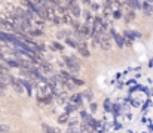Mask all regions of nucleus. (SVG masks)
Here are the masks:
<instances>
[{"instance_id":"1","label":"nucleus","mask_w":153,"mask_h":133,"mask_svg":"<svg viewBox=\"0 0 153 133\" xmlns=\"http://www.w3.org/2000/svg\"><path fill=\"white\" fill-rule=\"evenodd\" d=\"M18 40H19V39H18V34H13V33H6V31H0V42L13 44V43H16Z\"/></svg>"},{"instance_id":"2","label":"nucleus","mask_w":153,"mask_h":133,"mask_svg":"<svg viewBox=\"0 0 153 133\" xmlns=\"http://www.w3.org/2000/svg\"><path fill=\"white\" fill-rule=\"evenodd\" d=\"M62 59H64L65 65H67V67H68L71 71L77 73V71L80 70V62H79L77 59H74V58H70V56H64Z\"/></svg>"},{"instance_id":"3","label":"nucleus","mask_w":153,"mask_h":133,"mask_svg":"<svg viewBox=\"0 0 153 133\" xmlns=\"http://www.w3.org/2000/svg\"><path fill=\"white\" fill-rule=\"evenodd\" d=\"M68 9H70V12H71V15H73L74 19L80 18L82 10H80V6L76 3V0H68Z\"/></svg>"},{"instance_id":"4","label":"nucleus","mask_w":153,"mask_h":133,"mask_svg":"<svg viewBox=\"0 0 153 133\" xmlns=\"http://www.w3.org/2000/svg\"><path fill=\"white\" fill-rule=\"evenodd\" d=\"M100 46H101L104 50H110V49H111V40H110V37H107V36L102 34V39H101Z\"/></svg>"},{"instance_id":"5","label":"nucleus","mask_w":153,"mask_h":133,"mask_svg":"<svg viewBox=\"0 0 153 133\" xmlns=\"http://www.w3.org/2000/svg\"><path fill=\"white\" fill-rule=\"evenodd\" d=\"M111 36H113V39H114V42L117 43L119 47H123V44H125V39L120 36V34H117L114 30H111Z\"/></svg>"},{"instance_id":"6","label":"nucleus","mask_w":153,"mask_h":133,"mask_svg":"<svg viewBox=\"0 0 153 133\" xmlns=\"http://www.w3.org/2000/svg\"><path fill=\"white\" fill-rule=\"evenodd\" d=\"M10 85H12V87H13V90L16 92V93H22L24 90H22V83L21 82H18V80H15V79H10Z\"/></svg>"},{"instance_id":"7","label":"nucleus","mask_w":153,"mask_h":133,"mask_svg":"<svg viewBox=\"0 0 153 133\" xmlns=\"http://www.w3.org/2000/svg\"><path fill=\"white\" fill-rule=\"evenodd\" d=\"M77 50H79V53L82 55V56H89L91 53H89V50H88V47L85 46V43L83 42H79V47H77Z\"/></svg>"},{"instance_id":"8","label":"nucleus","mask_w":153,"mask_h":133,"mask_svg":"<svg viewBox=\"0 0 153 133\" xmlns=\"http://www.w3.org/2000/svg\"><path fill=\"white\" fill-rule=\"evenodd\" d=\"M82 98H83V95H80V93H76V95H73V96L70 98V102L79 107V105L82 104Z\"/></svg>"},{"instance_id":"9","label":"nucleus","mask_w":153,"mask_h":133,"mask_svg":"<svg viewBox=\"0 0 153 133\" xmlns=\"http://www.w3.org/2000/svg\"><path fill=\"white\" fill-rule=\"evenodd\" d=\"M39 67H40L45 73H52V67L46 62V61H40V62H39Z\"/></svg>"},{"instance_id":"10","label":"nucleus","mask_w":153,"mask_h":133,"mask_svg":"<svg viewBox=\"0 0 153 133\" xmlns=\"http://www.w3.org/2000/svg\"><path fill=\"white\" fill-rule=\"evenodd\" d=\"M141 7H143V10H144V13H146V15H152L153 7H152V4H150L149 1H144Z\"/></svg>"},{"instance_id":"11","label":"nucleus","mask_w":153,"mask_h":133,"mask_svg":"<svg viewBox=\"0 0 153 133\" xmlns=\"http://www.w3.org/2000/svg\"><path fill=\"white\" fill-rule=\"evenodd\" d=\"M65 42H67V44H68V46H71V47H74V49H77V47H79V42H77V40H74L73 37L65 39Z\"/></svg>"},{"instance_id":"12","label":"nucleus","mask_w":153,"mask_h":133,"mask_svg":"<svg viewBox=\"0 0 153 133\" xmlns=\"http://www.w3.org/2000/svg\"><path fill=\"white\" fill-rule=\"evenodd\" d=\"M76 109H77V105H74V104H71V102L67 105V112H68V114H71V112L76 111Z\"/></svg>"},{"instance_id":"13","label":"nucleus","mask_w":153,"mask_h":133,"mask_svg":"<svg viewBox=\"0 0 153 133\" xmlns=\"http://www.w3.org/2000/svg\"><path fill=\"white\" fill-rule=\"evenodd\" d=\"M43 130H45V133H59L58 130H55V129L49 127L48 124H43Z\"/></svg>"},{"instance_id":"14","label":"nucleus","mask_w":153,"mask_h":133,"mask_svg":"<svg viewBox=\"0 0 153 133\" xmlns=\"http://www.w3.org/2000/svg\"><path fill=\"white\" fill-rule=\"evenodd\" d=\"M21 83H22V86H24V87L27 89V92H28V95H30V93H31V85H30V82H27V80H22Z\"/></svg>"},{"instance_id":"15","label":"nucleus","mask_w":153,"mask_h":133,"mask_svg":"<svg viewBox=\"0 0 153 133\" xmlns=\"http://www.w3.org/2000/svg\"><path fill=\"white\" fill-rule=\"evenodd\" d=\"M80 133H94L92 132V130H91V126H89V124H86V123H85V124H83V126H82V132Z\"/></svg>"},{"instance_id":"16","label":"nucleus","mask_w":153,"mask_h":133,"mask_svg":"<svg viewBox=\"0 0 153 133\" xmlns=\"http://www.w3.org/2000/svg\"><path fill=\"white\" fill-rule=\"evenodd\" d=\"M10 130V127L7 126V124H3V123H0V133H7Z\"/></svg>"},{"instance_id":"17","label":"nucleus","mask_w":153,"mask_h":133,"mask_svg":"<svg viewBox=\"0 0 153 133\" xmlns=\"http://www.w3.org/2000/svg\"><path fill=\"white\" fill-rule=\"evenodd\" d=\"M58 121H59L61 124H62V123H67V121H68V112H65L64 115H61V117L58 118Z\"/></svg>"},{"instance_id":"18","label":"nucleus","mask_w":153,"mask_h":133,"mask_svg":"<svg viewBox=\"0 0 153 133\" xmlns=\"http://www.w3.org/2000/svg\"><path fill=\"white\" fill-rule=\"evenodd\" d=\"M56 37H58V39H68L70 36H68V33H65V31H59V33L56 34Z\"/></svg>"},{"instance_id":"19","label":"nucleus","mask_w":153,"mask_h":133,"mask_svg":"<svg viewBox=\"0 0 153 133\" xmlns=\"http://www.w3.org/2000/svg\"><path fill=\"white\" fill-rule=\"evenodd\" d=\"M129 3H131L129 6H132V7H135V9H137V7H140V3H138V0H129Z\"/></svg>"},{"instance_id":"20","label":"nucleus","mask_w":153,"mask_h":133,"mask_svg":"<svg viewBox=\"0 0 153 133\" xmlns=\"http://www.w3.org/2000/svg\"><path fill=\"white\" fill-rule=\"evenodd\" d=\"M52 46H53V49H56V50H59V52L62 50V46H61L59 43H56V42H53V43H52Z\"/></svg>"},{"instance_id":"21","label":"nucleus","mask_w":153,"mask_h":133,"mask_svg":"<svg viewBox=\"0 0 153 133\" xmlns=\"http://www.w3.org/2000/svg\"><path fill=\"white\" fill-rule=\"evenodd\" d=\"M134 36H135V34H132V33H129V31H125V37H128L129 40H134Z\"/></svg>"},{"instance_id":"22","label":"nucleus","mask_w":153,"mask_h":133,"mask_svg":"<svg viewBox=\"0 0 153 133\" xmlns=\"http://www.w3.org/2000/svg\"><path fill=\"white\" fill-rule=\"evenodd\" d=\"M113 15H114V18H116V19H120V18H122V12H120V10H116Z\"/></svg>"},{"instance_id":"23","label":"nucleus","mask_w":153,"mask_h":133,"mask_svg":"<svg viewBox=\"0 0 153 133\" xmlns=\"http://www.w3.org/2000/svg\"><path fill=\"white\" fill-rule=\"evenodd\" d=\"M83 96H85V98H88V101H92V92H89V90H88Z\"/></svg>"},{"instance_id":"24","label":"nucleus","mask_w":153,"mask_h":133,"mask_svg":"<svg viewBox=\"0 0 153 133\" xmlns=\"http://www.w3.org/2000/svg\"><path fill=\"white\" fill-rule=\"evenodd\" d=\"M68 133H80L76 127H68Z\"/></svg>"},{"instance_id":"25","label":"nucleus","mask_w":153,"mask_h":133,"mask_svg":"<svg viewBox=\"0 0 153 133\" xmlns=\"http://www.w3.org/2000/svg\"><path fill=\"white\" fill-rule=\"evenodd\" d=\"M91 111H92V112L97 111V105H95V104H91Z\"/></svg>"},{"instance_id":"26","label":"nucleus","mask_w":153,"mask_h":133,"mask_svg":"<svg viewBox=\"0 0 153 133\" xmlns=\"http://www.w3.org/2000/svg\"><path fill=\"white\" fill-rule=\"evenodd\" d=\"M108 105H110V102H108V99H107V101L104 102V107H105V109H107V111H108Z\"/></svg>"},{"instance_id":"27","label":"nucleus","mask_w":153,"mask_h":133,"mask_svg":"<svg viewBox=\"0 0 153 133\" xmlns=\"http://www.w3.org/2000/svg\"><path fill=\"white\" fill-rule=\"evenodd\" d=\"M83 1H85V4H89L91 3V0H83Z\"/></svg>"},{"instance_id":"28","label":"nucleus","mask_w":153,"mask_h":133,"mask_svg":"<svg viewBox=\"0 0 153 133\" xmlns=\"http://www.w3.org/2000/svg\"><path fill=\"white\" fill-rule=\"evenodd\" d=\"M147 1H149V3H150V1H152V0H147Z\"/></svg>"},{"instance_id":"29","label":"nucleus","mask_w":153,"mask_h":133,"mask_svg":"<svg viewBox=\"0 0 153 133\" xmlns=\"http://www.w3.org/2000/svg\"><path fill=\"white\" fill-rule=\"evenodd\" d=\"M0 93H1V92H0Z\"/></svg>"}]
</instances>
